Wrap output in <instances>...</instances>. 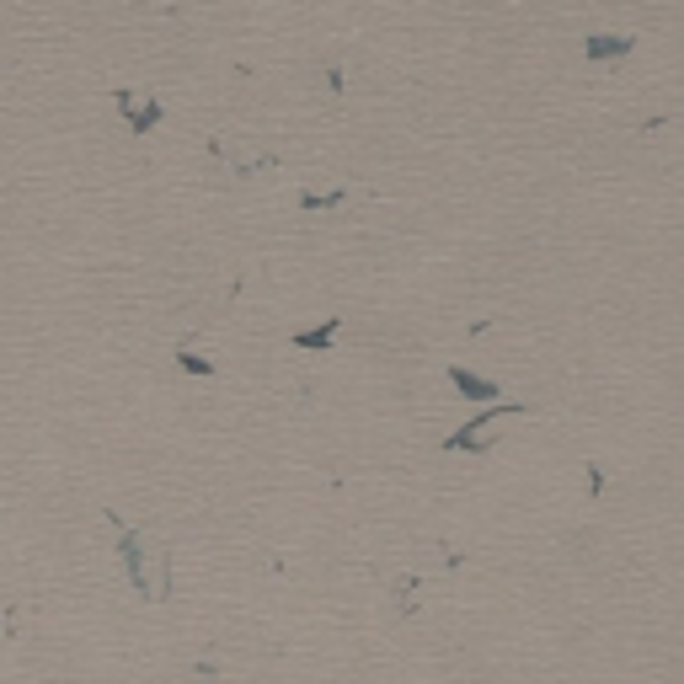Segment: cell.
<instances>
[{
	"instance_id": "obj_7",
	"label": "cell",
	"mask_w": 684,
	"mask_h": 684,
	"mask_svg": "<svg viewBox=\"0 0 684 684\" xmlns=\"http://www.w3.org/2000/svg\"><path fill=\"white\" fill-rule=\"evenodd\" d=\"M342 204V188L332 193H300V209H337Z\"/></svg>"
},
{
	"instance_id": "obj_3",
	"label": "cell",
	"mask_w": 684,
	"mask_h": 684,
	"mask_svg": "<svg viewBox=\"0 0 684 684\" xmlns=\"http://www.w3.org/2000/svg\"><path fill=\"white\" fill-rule=\"evenodd\" d=\"M449 380H455V391L465 401H497V396H503V385L487 380V375H471L465 364H449Z\"/></svg>"
},
{
	"instance_id": "obj_1",
	"label": "cell",
	"mask_w": 684,
	"mask_h": 684,
	"mask_svg": "<svg viewBox=\"0 0 684 684\" xmlns=\"http://www.w3.org/2000/svg\"><path fill=\"white\" fill-rule=\"evenodd\" d=\"M513 417H519V407H513V401H497V407H492L487 417H471V423H465L460 433H449L444 449H449V455H460V449L481 455V449H492V444H497V433H503V423H513Z\"/></svg>"
},
{
	"instance_id": "obj_2",
	"label": "cell",
	"mask_w": 684,
	"mask_h": 684,
	"mask_svg": "<svg viewBox=\"0 0 684 684\" xmlns=\"http://www.w3.org/2000/svg\"><path fill=\"white\" fill-rule=\"evenodd\" d=\"M118 107H123V118L134 123V134H150L155 123H161V102H155V97H134V91H118Z\"/></svg>"
},
{
	"instance_id": "obj_6",
	"label": "cell",
	"mask_w": 684,
	"mask_h": 684,
	"mask_svg": "<svg viewBox=\"0 0 684 684\" xmlns=\"http://www.w3.org/2000/svg\"><path fill=\"white\" fill-rule=\"evenodd\" d=\"M177 369H188V375L209 380V375H214V359H204V353H188V348H177Z\"/></svg>"
},
{
	"instance_id": "obj_5",
	"label": "cell",
	"mask_w": 684,
	"mask_h": 684,
	"mask_svg": "<svg viewBox=\"0 0 684 684\" xmlns=\"http://www.w3.org/2000/svg\"><path fill=\"white\" fill-rule=\"evenodd\" d=\"M342 332V316H326L321 326H305V332H294L300 348H332V337Z\"/></svg>"
},
{
	"instance_id": "obj_4",
	"label": "cell",
	"mask_w": 684,
	"mask_h": 684,
	"mask_svg": "<svg viewBox=\"0 0 684 684\" xmlns=\"http://www.w3.org/2000/svg\"><path fill=\"white\" fill-rule=\"evenodd\" d=\"M631 43L636 38H626V33H599V38H588V59H594V65L599 59H626Z\"/></svg>"
}]
</instances>
